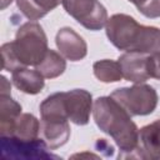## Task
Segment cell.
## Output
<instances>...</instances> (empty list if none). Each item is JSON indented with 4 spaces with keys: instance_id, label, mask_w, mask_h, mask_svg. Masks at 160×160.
I'll list each match as a JSON object with an SVG mask.
<instances>
[{
    "instance_id": "cell-1",
    "label": "cell",
    "mask_w": 160,
    "mask_h": 160,
    "mask_svg": "<svg viewBox=\"0 0 160 160\" xmlns=\"http://www.w3.org/2000/svg\"><path fill=\"white\" fill-rule=\"evenodd\" d=\"M48 39L38 22H25L16 32L15 40L1 46L2 70L39 65L48 52Z\"/></svg>"
},
{
    "instance_id": "cell-2",
    "label": "cell",
    "mask_w": 160,
    "mask_h": 160,
    "mask_svg": "<svg viewBox=\"0 0 160 160\" xmlns=\"http://www.w3.org/2000/svg\"><path fill=\"white\" fill-rule=\"evenodd\" d=\"M106 36L115 48L126 52L152 54L160 50V29L140 25L126 14H115L108 19Z\"/></svg>"
},
{
    "instance_id": "cell-3",
    "label": "cell",
    "mask_w": 160,
    "mask_h": 160,
    "mask_svg": "<svg viewBox=\"0 0 160 160\" xmlns=\"http://www.w3.org/2000/svg\"><path fill=\"white\" fill-rule=\"evenodd\" d=\"M92 116L101 131L111 136L121 151L132 152L138 145L139 129L131 115L111 96H101L94 101Z\"/></svg>"
},
{
    "instance_id": "cell-4",
    "label": "cell",
    "mask_w": 160,
    "mask_h": 160,
    "mask_svg": "<svg viewBox=\"0 0 160 160\" xmlns=\"http://www.w3.org/2000/svg\"><path fill=\"white\" fill-rule=\"evenodd\" d=\"M110 96L115 99L131 116L149 115L158 105V94L155 89L145 84L116 89Z\"/></svg>"
},
{
    "instance_id": "cell-5",
    "label": "cell",
    "mask_w": 160,
    "mask_h": 160,
    "mask_svg": "<svg viewBox=\"0 0 160 160\" xmlns=\"http://www.w3.org/2000/svg\"><path fill=\"white\" fill-rule=\"evenodd\" d=\"M1 154L5 159H59V156L49 152L50 150L41 138L26 140L16 136H1Z\"/></svg>"
},
{
    "instance_id": "cell-6",
    "label": "cell",
    "mask_w": 160,
    "mask_h": 160,
    "mask_svg": "<svg viewBox=\"0 0 160 160\" xmlns=\"http://www.w3.org/2000/svg\"><path fill=\"white\" fill-rule=\"evenodd\" d=\"M65 11L84 28L96 31L108 22V11L99 0H62Z\"/></svg>"
},
{
    "instance_id": "cell-7",
    "label": "cell",
    "mask_w": 160,
    "mask_h": 160,
    "mask_svg": "<svg viewBox=\"0 0 160 160\" xmlns=\"http://www.w3.org/2000/svg\"><path fill=\"white\" fill-rule=\"evenodd\" d=\"M64 109L68 119L76 125H86L92 110L91 94L84 89H74L62 92Z\"/></svg>"
},
{
    "instance_id": "cell-8",
    "label": "cell",
    "mask_w": 160,
    "mask_h": 160,
    "mask_svg": "<svg viewBox=\"0 0 160 160\" xmlns=\"http://www.w3.org/2000/svg\"><path fill=\"white\" fill-rule=\"evenodd\" d=\"M134 156L140 159H160V119L141 128L138 135V145Z\"/></svg>"
},
{
    "instance_id": "cell-9",
    "label": "cell",
    "mask_w": 160,
    "mask_h": 160,
    "mask_svg": "<svg viewBox=\"0 0 160 160\" xmlns=\"http://www.w3.org/2000/svg\"><path fill=\"white\" fill-rule=\"evenodd\" d=\"M60 54L70 61H79L88 54L85 40L71 28H61L55 38Z\"/></svg>"
},
{
    "instance_id": "cell-10",
    "label": "cell",
    "mask_w": 160,
    "mask_h": 160,
    "mask_svg": "<svg viewBox=\"0 0 160 160\" xmlns=\"http://www.w3.org/2000/svg\"><path fill=\"white\" fill-rule=\"evenodd\" d=\"M148 55L144 52L122 54L118 60L122 78L135 84L146 81L150 78L148 72Z\"/></svg>"
},
{
    "instance_id": "cell-11",
    "label": "cell",
    "mask_w": 160,
    "mask_h": 160,
    "mask_svg": "<svg viewBox=\"0 0 160 160\" xmlns=\"http://www.w3.org/2000/svg\"><path fill=\"white\" fill-rule=\"evenodd\" d=\"M40 138L50 150L58 149L68 142L70 126L68 120H44L40 121Z\"/></svg>"
},
{
    "instance_id": "cell-12",
    "label": "cell",
    "mask_w": 160,
    "mask_h": 160,
    "mask_svg": "<svg viewBox=\"0 0 160 160\" xmlns=\"http://www.w3.org/2000/svg\"><path fill=\"white\" fill-rule=\"evenodd\" d=\"M44 79L45 78L41 75L40 71H38L36 69L32 70L29 68H19L12 71V76H11V80L15 88L30 95L39 94L42 90L45 85Z\"/></svg>"
},
{
    "instance_id": "cell-13",
    "label": "cell",
    "mask_w": 160,
    "mask_h": 160,
    "mask_svg": "<svg viewBox=\"0 0 160 160\" xmlns=\"http://www.w3.org/2000/svg\"><path fill=\"white\" fill-rule=\"evenodd\" d=\"M21 115V105L12 100L10 95L0 96V135L9 136L14 131L18 118Z\"/></svg>"
},
{
    "instance_id": "cell-14",
    "label": "cell",
    "mask_w": 160,
    "mask_h": 160,
    "mask_svg": "<svg viewBox=\"0 0 160 160\" xmlns=\"http://www.w3.org/2000/svg\"><path fill=\"white\" fill-rule=\"evenodd\" d=\"M62 0H16L20 12L29 20H39L54 10Z\"/></svg>"
},
{
    "instance_id": "cell-15",
    "label": "cell",
    "mask_w": 160,
    "mask_h": 160,
    "mask_svg": "<svg viewBox=\"0 0 160 160\" xmlns=\"http://www.w3.org/2000/svg\"><path fill=\"white\" fill-rule=\"evenodd\" d=\"M35 69L40 71L45 79H54L60 76L65 71L66 61L64 60L62 55L58 54L54 50H48L42 61L39 65H36Z\"/></svg>"
},
{
    "instance_id": "cell-16",
    "label": "cell",
    "mask_w": 160,
    "mask_h": 160,
    "mask_svg": "<svg viewBox=\"0 0 160 160\" xmlns=\"http://www.w3.org/2000/svg\"><path fill=\"white\" fill-rule=\"evenodd\" d=\"M11 135L26 140L38 139L40 135V121L32 114H21L16 120Z\"/></svg>"
},
{
    "instance_id": "cell-17",
    "label": "cell",
    "mask_w": 160,
    "mask_h": 160,
    "mask_svg": "<svg viewBox=\"0 0 160 160\" xmlns=\"http://www.w3.org/2000/svg\"><path fill=\"white\" fill-rule=\"evenodd\" d=\"M94 75L102 82H116L122 78L121 69L118 61L114 60H100L92 65Z\"/></svg>"
},
{
    "instance_id": "cell-18",
    "label": "cell",
    "mask_w": 160,
    "mask_h": 160,
    "mask_svg": "<svg viewBox=\"0 0 160 160\" xmlns=\"http://www.w3.org/2000/svg\"><path fill=\"white\" fill-rule=\"evenodd\" d=\"M148 72L150 78L160 80V50L148 55Z\"/></svg>"
},
{
    "instance_id": "cell-19",
    "label": "cell",
    "mask_w": 160,
    "mask_h": 160,
    "mask_svg": "<svg viewBox=\"0 0 160 160\" xmlns=\"http://www.w3.org/2000/svg\"><path fill=\"white\" fill-rule=\"evenodd\" d=\"M138 10L146 18H150V19L160 18V0H149Z\"/></svg>"
},
{
    "instance_id": "cell-20",
    "label": "cell",
    "mask_w": 160,
    "mask_h": 160,
    "mask_svg": "<svg viewBox=\"0 0 160 160\" xmlns=\"http://www.w3.org/2000/svg\"><path fill=\"white\" fill-rule=\"evenodd\" d=\"M0 92L4 95H10V84L6 80L5 76H1V86H0Z\"/></svg>"
},
{
    "instance_id": "cell-21",
    "label": "cell",
    "mask_w": 160,
    "mask_h": 160,
    "mask_svg": "<svg viewBox=\"0 0 160 160\" xmlns=\"http://www.w3.org/2000/svg\"><path fill=\"white\" fill-rule=\"evenodd\" d=\"M128 1H130V2H132L135 6H136V9H139L140 6H142L144 4H146L149 0H128Z\"/></svg>"
},
{
    "instance_id": "cell-22",
    "label": "cell",
    "mask_w": 160,
    "mask_h": 160,
    "mask_svg": "<svg viewBox=\"0 0 160 160\" xmlns=\"http://www.w3.org/2000/svg\"><path fill=\"white\" fill-rule=\"evenodd\" d=\"M11 1H12V0H1V6H0L1 10H4L6 6H9V5L11 4Z\"/></svg>"
}]
</instances>
